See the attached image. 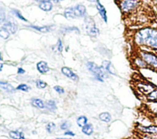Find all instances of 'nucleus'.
Listing matches in <instances>:
<instances>
[{
	"label": "nucleus",
	"instance_id": "30",
	"mask_svg": "<svg viewBox=\"0 0 157 139\" xmlns=\"http://www.w3.org/2000/svg\"><path fill=\"white\" fill-rule=\"evenodd\" d=\"M53 89L55 90L56 92H57L59 94H63L64 93V90L63 87L59 85H55L53 87Z\"/></svg>",
	"mask_w": 157,
	"mask_h": 139
},
{
	"label": "nucleus",
	"instance_id": "37",
	"mask_svg": "<svg viewBox=\"0 0 157 139\" xmlns=\"http://www.w3.org/2000/svg\"><path fill=\"white\" fill-rule=\"evenodd\" d=\"M0 70L1 71H2V67H3V64L2 63H1V64H0Z\"/></svg>",
	"mask_w": 157,
	"mask_h": 139
},
{
	"label": "nucleus",
	"instance_id": "1",
	"mask_svg": "<svg viewBox=\"0 0 157 139\" xmlns=\"http://www.w3.org/2000/svg\"><path fill=\"white\" fill-rule=\"evenodd\" d=\"M133 41L139 48L157 52V26L150 25L137 29L133 34Z\"/></svg>",
	"mask_w": 157,
	"mask_h": 139
},
{
	"label": "nucleus",
	"instance_id": "33",
	"mask_svg": "<svg viewBox=\"0 0 157 139\" xmlns=\"http://www.w3.org/2000/svg\"><path fill=\"white\" fill-rule=\"evenodd\" d=\"M0 18L1 23H2L5 20V12L2 9L0 11Z\"/></svg>",
	"mask_w": 157,
	"mask_h": 139
},
{
	"label": "nucleus",
	"instance_id": "17",
	"mask_svg": "<svg viewBox=\"0 0 157 139\" xmlns=\"http://www.w3.org/2000/svg\"><path fill=\"white\" fill-rule=\"evenodd\" d=\"M82 132L86 135H91L93 132V126L90 123H87L82 127Z\"/></svg>",
	"mask_w": 157,
	"mask_h": 139
},
{
	"label": "nucleus",
	"instance_id": "29",
	"mask_svg": "<svg viewBox=\"0 0 157 139\" xmlns=\"http://www.w3.org/2000/svg\"><path fill=\"white\" fill-rule=\"evenodd\" d=\"M150 120L152 122L153 124L157 126V113H152L150 115Z\"/></svg>",
	"mask_w": 157,
	"mask_h": 139
},
{
	"label": "nucleus",
	"instance_id": "6",
	"mask_svg": "<svg viewBox=\"0 0 157 139\" xmlns=\"http://www.w3.org/2000/svg\"><path fill=\"white\" fill-rule=\"evenodd\" d=\"M136 129L137 131L143 134L157 135V126L154 124L145 126L140 124H137L136 125Z\"/></svg>",
	"mask_w": 157,
	"mask_h": 139
},
{
	"label": "nucleus",
	"instance_id": "7",
	"mask_svg": "<svg viewBox=\"0 0 157 139\" xmlns=\"http://www.w3.org/2000/svg\"><path fill=\"white\" fill-rule=\"evenodd\" d=\"M132 62H133V64L134 65V66L138 68L147 69V70H150V68L149 67V66L138 54H137V55H136L134 57Z\"/></svg>",
	"mask_w": 157,
	"mask_h": 139
},
{
	"label": "nucleus",
	"instance_id": "18",
	"mask_svg": "<svg viewBox=\"0 0 157 139\" xmlns=\"http://www.w3.org/2000/svg\"><path fill=\"white\" fill-rule=\"evenodd\" d=\"M45 108L50 112H54L56 110L57 106L55 101L50 99L45 102Z\"/></svg>",
	"mask_w": 157,
	"mask_h": 139
},
{
	"label": "nucleus",
	"instance_id": "38",
	"mask_svg": "<svg viewBox=\"0 0 157 139\" xmlns=\"http://www.w3.org/2000/svg\"><path fill=\"white\" fill-rule=\"evenodd\" d=\"M56 139H71V138H57Z\"/></svg>",
	"mask_w": 157,
	"mask_h": 139
},
{
	"label": "nucleus",
	"instance_id": "20",
	"mask_svg": "<svg viewBox=\"0 0 157 139\" xmlns=\"http://www.w3.org/2000/svg\"><path fill=\"white\" fill-rule=\"evenodd\" d=\"M136 137L137 139H157V135L143 134L137 131Z\"/></svg>",
	"mask_w": 157,
	"mask_h": 139
},
{
	"label": "nucleus",
	"instance_id": "14",
	"mask_svg": "<svg viewBox=\"0 0 157 139\" xmlns=\"http://www.w3.org/2000/svg\"><path fill=\"white\" fill-rule=\"evenodd\" d=\"M31 104L33 107H36L37 109H43L45 108V104H44V101L41 99H39V98L31 99Z\"/></svg>",
	"mask_w": 157,
	"mask_h": 139
},
{
	"label": "nucleus",
	"instance_id": "28",
	"mask_svg": "<svg viewBox=\"0 0 157 139\" xmlns=\"http://www.w3.org/2000/svg\"><path fill=\"white\" fill-rule=\"evenodd\" d=\"M36 85L38 88H40V89L45 88L47 85V84L45 82H44L40 79H37L36 81Z\"/></svg>",
	"mask_w": 157,
	"mask_h": 139
},
{
	"label": "nucleus",
	"instance_id": "2",
	"mask_svg": "<svg viewBox=\"0 0 157 139\" xmlns=\"http://www.w3.org/2000/svg\"><path fill=\"white\" fill-rule=\"evenodd\" d=\"M86 13V7L82 4H77L74 7L66 8L64 11V15L67 19H75L83 17Z\"/></svg>",
	"mask_w": 157,
	"mask_h": 139
},
{
	"label": "nucleus",
	"instance_id": "21",
	"mask_svg": "<svg viewBox=\"0 0 157 139\" xmlns=\"http://www.w3.org/2000/svg\"><path fill=\"white\" fill-rule=\"evenodd\" d=\"M76 123H77V124L78 127H83L84 126H85L87 124L88 118L84 115L80 116L77 118Z\"/></svg>",
	"mask_w": 157,
	"mask_h": 139
},
{
	"label": "nucleus",
	"instance_id": "23",
	"mask_svg": "<svg viewBox=\"0 0 157 139\" xmlns=\"http://www.w3.org/2000/svg\"><path fill=\"white\" fill-rule=\"evenodd\" d=\"M28 27H31L33 29H35L37 31L41 32H47L50 30V26H34V25H29Z\"/></svg>",
	"mask_w": 157,
	"mask_h": 139
},
{
	"label": "nucleus",
	"instance_id": "31",
	"mask_svg": "<svg viewBox=\"0 0 157 139\" xmlns=\"http://www.w3.org/2000/svg\"><path fill=\"white\" fill-rule=\"evenodd\" d=\"M70 126H71V125H70V124H69L67 121H64V122H63V123L61 124V125H60V129H61V130H67Z\"/></svg>",
	"mask_w": 157,
	"mask_h": 139
},
{
	"label": "nucleus",
	"instance_id": "22",
	"mask_svg": "<svg viewBox=\"0 0 157 139\" xmlns=\"http://www.w3.org/2000/svg\"><path fill=\"white\" fill-rule=\"evenodd\" d=\"M101 66L103 67V68L105 70V71L107 73H109L111 74H115V73L111 70V62L110 61H108V60L103 61Z\"/></svg>",
	"mask_w": 157,
	"mask_h": 139
},
{
	"label": "nucleus",
	"instance_id": "9",
	"mask_svg": "<svg viewBox=\"0 0 157 139\" xmlns=\"http://www.w3.org/2000/svg\"><path fill=\"white\" fill-rule=\"evenodd\" d=\"M2 27L7 29L12 34H14L17 30V24L14 21L10 20L5 22Z\"/></svg>",
	"mask_w": 157,
	"mask_h": 139
},
{
	"label": "nucleus",
	"instance_id": "10",
	"mask_svg": "<svg viewBox=\"0 0 157 139\" xmlns=\"http://www.w3.org/2000/svg\"><path fill=\"white\" fill-rule=\"evenodd\" d=\"M96 9L100 15V16H101L102 19L105 22L107 23V12L106 10L105 9V7L101 4L99 0H96Z\"/></svg>",
	"mask_w": 157,
	"mask_h": 139
},
{
	"label": "nucleus",
	"instance_id": "19",
	"mask_svg": "<svg viewBox=\"0 0 157 139\" xmlns=\"http://www.w3.org/2000/svg\"><path fill=\"white\" fill-rule=\"evenodd\" d=\"M99 118L101 121L103 122L109 123L111 121L112 116L110 113L105 112H102L99 115Z\"/></svg>",
	"mask_w": 157,
	"mask_h": 139
},
{
	"label": "nucleus",
	"instance_id": "4",
	"mask_svg": "<svg viewBox=\"0 0 157 139\" xmlns=\"http://www.w3.org/2000/svg\"><path fill=\"white\" fill-rule=\"evenodd\" d=\"M87 69L93 74L94 78L100 82H103L104 79L107 77V72L102 66H99L95 63L88 62L86 64Z\"/></svg>",
	"mask_w": 157,
	"mask_h": 139
},
{
	"label": "nucleus",
	"instance_id": "11",
	"mask_svg": "<svg viewBox=\"0 0 157 139\" xmlns=\"http://www.w3.org/2000/svg\"><path fill=\"white\" fill-rule=\"evenodd\" d=\"M36 68L37 71L41 74H45L50 71V68L48 64L45 61H40L36 65Z\"/></svg>",
	"mask_w": 157,
	"mask_h": 139
},
{
	"label": "nucleus",
	"instance_id": "36",
	"mask_svg": "<svg viewBox=\"0 0 157 139\" xmlns=\"http://www.w3.org/2000/svg\"><path fill=\"white\" fill-rule=\"evenodd\" d=\"M37 1H40V2H42V1H55V2H59V1H62V0H37Z\"/></svg>",
	"mask_w": 157,
	"mask_h": 139
},
{
	"label": "nucleus",
	"instance_id": "26",
	"mask_svg": "<svg viewBox=\"0 0 157 139\" xmlns=\"http://www.w3.org/2000/svg\"><path fill=\"white\" fill-rule=\"evenodd\" d=\"M55 128H56V125L53 122H50V123H47V124L45 126L46 130L48 133H52L55 129Z\"/></svg>",
	"mask_w": 157,
	"mask_h": 139
},
{
	"label": "nucleus",
	"instance_id": "16",
	"mask_svg": "<svg viewBox=\"0 0 157 139\" xmlns=\"http://www.w3.org/2000/svg\"><path fill=\"white\" fill-rule=\"evenodd\" d=\"M1 88L4 90L5 91L8 93H13L15 91V88L9 82H0Z\"/></svg>",
	"mask_w": 157,
	"mask_h": 139
},
{
	"label": "nucleus",
	"instance_id": "13",
	"mask_svg": "<svg viewBox=\"0 0 157 139\" xmlns=\"http://www.w3.org/2000/svg\"><path fill=\"white\" fill-rule=\"evenodd\" d=\"M9 135L12 139H26L23 132L18 129L10 131Z\"/></svg>",
	"mask_w": 157,
	"mask_h": 139
},
{
	"label": "nucleus",
	"instance_id": "25",
	"mask_svg": "<svg viewBox=\"0 0 157 139\" xmlns=\"http://www.w3.org/2000/svg\"><path fill=\"white\" fill-rule=\"evenodd\" d=\"M12 12L20 20H22L23 21H25V22L28 21V20L22 15L21 13L19 10H18L17 9H13V10H12Z\"/></svg>",
	"mask_w": 157,
	"mask_h": 139
},
{
	"label": "nucleus",
	"instance_id": "12",
	"mask_svg": "<svg viewBox=\"0 0 157 139\" xmlns=\"http://www.w3.org/2000/svg\"><path fill=\"white\" fill-rule=\"evenodd\" d=\"M145 98L148 102L157 103V88H155L154 90L147 94Z\"/></svg>",
	"mask_w": 157,
	"mask_h": 139
},
{
	"label": "nucleus",
	"instance_id": "32",
	"mask_svg": "<svg viewBox=\"0 0 157 139\" xmlns=\"http://www.w3.org/2000/svg\"><path fill=\"white\" fill-rule=\"evenodd\" d=\"M56 47H57V50L59 51V52H62L63 51V43H62V41L60 38H59L58 40V42H57V45H56Z\"/></svg>",
	"mask_w": 157,
	"mask_h": 139
},
{
	"label": "nucleus",
	"instance_id": "5",
	"mask_svg": "<svg viewBox=\"0 0 157 139\" xmlns=\"http://www.w3.org/2000/svg\"><path fill=\"white\" fill-rule=\"evenodd\" d=\"M85 29L87 34L91 37H96L99 34V29L96 26L94 21L91 18L85 20Z\"/></svg>",
	"mask_w": 157,
	"mask_h": 139
},
{
	"label": "nucleus",
	"instance_id": "27",
	"mask_svg": "<svg viewBox=\"0 0 157 139\" xmlns=\"http://www.w3.org/2000/svg\"><path fill=\"white\" fill-rule=\"evenodd\" d=\"M16 89L18 90H21L23 91L27 92L30 89V87H29L28 85H26L25 84H21L17 87Z\"/></svg>",
	"mask_w": 157,
	"mask_h": 139
},
{
	"label": "nucleus",
	"instance_id": "34",
	"mask_svg": "<svg viewBox=\"0 0 157 139\" xmlns=\"http://www.w3.org/2000/svg\"><path fill=\"white\" fill-rule=\"evenodd\" d=\"M64 135H69V136L74 137V136H75V134L72 131L69 130H67L66 131H65V132H64Z\"/></svg>",
	"mask_w": 157,
	"mask_h": 139
},
{
	"label": "nucleus",
	"instance_id": "3",
	"mask_svg": "<svg viewBox=\"0 0 157 139\" xmlns=\"http://www.w3.org/2000/svg\"><path fill=\"white\" fill-rule=\"evenodd\" d=\"M142 2L140 0H121L120 6L124 13H131L137 12L140 7Z\"/></svg>",
	"mask_w": 157,
	"mask_h": 139
},
{
	"label": "nucleus",
	"instance_id": "35",
	"mask_svg": "<svg viewBox=\"0 0 157 139\" xmlns=\"http://www.w3.org/2000/svg\"><path fill=\"white\" fill-rule=\"evenodd\" d=\"M25 73V70L24 69H23L22 68L20 67V68H18V70H17V73L18 74H24Z\"/></svg>",
	"mask_w": 157,
	"mask_h": 139
},
{
	"label": "nucleus",
	"instance_id": "8",
	"mask_svg": "<svg viewBox=\"0 0 157 139\" xmlns=\"http://www.w3.org/2000/svg\"><path fill=\"white\" fill-rule=\"evenodd\" d=\"M61 73L66 76L67 77L72 79L74 81H77L79 79L78 76L72 71V70L71 69H70L68 67L66 66H63L61 68Z\"/></svg>",
	"mask_w": 157,
	"mask_h": 139
},
{
	"label": "nucleus",
	"instance_id": "24",
	"mask_svg": "<svg viewBox=\"0 0 157 139\" xmlns=\"http://www.w3.org/2000/svg\"><path fill=\"white\" fill-rule=\"evenodd\" d=\"M10 35V32L5 28L1 27L0 29V36L3 39H7Z\"/></svg>",
	"mask_w": 157,
	"mask_h": 139
},
{
	"label": "nucleus",
	"instance_id": "15",
	"mask_svg": "<svg viewBox=\"0 0 157 139\" xmlns=\"http://www.w3.org/2000/svg\"><path fill=\"white\" fill-rule=\"evenodd\" d=\"M39 8L45 12L50 11L53 8V4L50 1H44L40 2L39 4Z\"/></svg>",
	"mask_w": 157,
	"mask_h": 139
}]
</instances>
